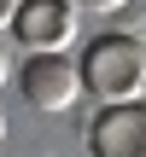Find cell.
Segmentation results:
<instances>
[{
	"label": "cell",
	"mask_w": 146,
	"mask_h": 157,
	"mask_svg": "<svg viewBox=\"0 0 146 157\" xmlns=\"http://www.w3.org/2000/svg\"><path fill=\"white\" fill-rule=\"evenodd\" d=\"M76 0H23L18 6V17H12V35H18V47H29V52H70V41H76Z\"/></svg>",
	"instance_id": "3957f363"
},
{
	"label": "cell",
	"mask_w": 146,
	"mask_h": 157,
	"mask_svg": "<svg viewBox=\"0 0 146 157\" xmlns=\"http://www.w3.org/2000/svg\"><path fill=\"white\" fill-rule=\"evenodd\" d=\"M76 64H82V93H94L99 105H135L146 93V41L129 29H99Z\"/></svg>",
	"instance_id": "6da1fadb"
},
{
	"label": "cell",
	"mask_w": 146,
	"mask_h": 157,
	"mask_svg": "<svg viewBox=\"0 0 146 157\" xmlns=\"http://www.w3.org/2000/svg\"><path fill=\"white\" fill-rule=\"evenodd\" d=\"M88 157H146V105H99L88 122Z\"/></svg>",
	"instance_id": "277c9868"
},
{
	"label": "cell",
	"mask_w": 146,
	"mask_h": 157,
	"mask_svg": "<svg viewBox=\"0 0 146 157\" xmlns=\"http://www.w3.org/2000/svg\"><path fill=\"white\" fill-rule=\"evenodd\" d=\"M6 76H12V58H6V47H0V87H6Z\"/></svg>",
	"instance_id": "52a82bcc"
},
{
	"label": "cell",
	"mask_w": 146,
	"mask_h": 157,
	"mask_svg": "<svg viewBox=\"0 0 146 157\" xmlns=\"http://www.w3.org/2000/svg\"><path fill=\"white\" fill-rule=\"evenodd\" d=\"M0 140H6V111H0Z\"/></svg>",
	"instance_id": "ba28073f"
},
{
	"label": "cell",
	"mask_w": 146,
	"mask_h": 157,
	"mask_svg": "<svg viewBox=\"0 0 146 157\" xmlns=\"http://www.w3.org/2000/svg\"><path fill=\"white\" fill-rule=\"evenodd\" d=\"M18 93L29 111L41 117H64L76 99H82V64L70 52H29L23 70H18Z\"/></svg>",
	"instance_id": "7a4b0ae2"
},
{
	"label": "cell",
	"mask_w": 146,
	"mask_h": 157,
	"mask_svg": "<svg viewBox=\"0 0 146 157\" xmlns=\"http://www.w3.org/2000/svg\"><path fill=\"white\" fill-rule=\"evenodd\" d=\"M76 6H88V12H123L129 0H76Z\"/></svg>",
	"instance_id": "5b68a950"
},
{
	"label": "cell",
	"mask_w": 146,
	"mask_h": 157,
	"mask_svg": "<svg viewBox=\"0 0 146 157\" xmlns=\"http://www.w3.org/2000/svg\"><path fill=\"white\" fill-rule=\"evenodd\" d=\"M18 6H23V0H0V29H6V23L18 17Z\"/></svg>",
	"instance_id": "8992f818"
}]
</instances>
